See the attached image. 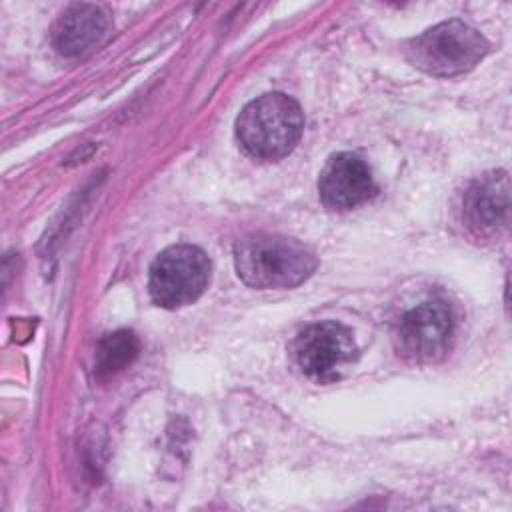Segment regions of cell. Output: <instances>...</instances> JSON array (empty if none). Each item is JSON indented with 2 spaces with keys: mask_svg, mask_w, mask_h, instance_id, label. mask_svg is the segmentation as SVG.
I'll return each mask as SVG.
<instances>
[{
  "mask_svg": "<svg viewBox=\"0 0 512 512\" xmlns=\"http://www.w3.org/2000/svg\"><path fill=\"white\" fill-rule=\"evenodd\" d=\"M234 264L244 284L260 290L294 288L316 268V256L294 238L250 234L234 248Z\"/></svg>",
  "mask_w": 512,
  "mask_h": 512,
  "instance_id": "obj_1",
  "label": "cell"
},
{
  "mask_svg": "<svg viewBox=\"0 0 512 512\" xmlns=\"http://www.w3.org/2000/svg\"><path fill=\"white\" fill-rule=\"evenodd\" d=\"M302 128L304 116L298 102L282 92H270L248 102L236 120L242 148L260 160H278L290 154Z\"/></svg>",
  "mask_w": 512,
  "mask_h": 512,
  "instance_id": "obj_2",
  "label": "cell"
},
{
  "mask_svg": "<svg viewBox=\"0 0 512 512\" xmlns=\"http://www.w3.org/2000/svg\"><path fill=\"white\" fill-rule=\"evenodd\" d=\"M488 48V40L476 28L462 20H446L410 38L404 56L430 76H456L472 70Z\"/></svg>",
  "mask_w": 512,
  "mask_h": 512,
  "instance_id": "obj_3",
  "label": "cell"
},
{
  "mask_svg": "<svg viewBox=\"0 0 512 512\" xmlns=\"http://www.w3.org/2000/svg\"><path fill=\"white\" fill-rule=\"evenodd\" d=\"M210 280V260L198 246L176 244L156 256L148 290L154 304L180 308L202 296Z\"/></svg>",
  "mask_w": 512,
  "mask_h": 512,
  "instance_id": "obj_4",
  "label": "cell"
},
{
  "mask_svg": "<svg viewBox=\"0 0 512 512\" xmlns=\"http://www.w3.org/2000/svg\"><path fill=\"white\" fill-rule=\"evenodd\" d=\"M292 356L304 376L314 382H334L356 360L352 332L326 320L306 326L292 342Z\"/></svg>",
  "mask_w": 512,
  "mask_h": 512,
  "instance_id": "obj_5",
  "label": "cell"
},
{
  "mask_svg": "<svg viewBox=\"0 0 512 512\" xmlns=\"http://www.w3.org/2000/svg\"><path fill=\"white\" fill-rule=\"evenodd\" d=\"M454 312L446 300L432 298L408 310L396 330L398 352L412 362H436L452 344Z\"/></svg>",
  "mask_w": 512,
  "mask_h": 512,
  "instance_id": "obj_6",
  "label": "cell"
},
{
  "mask_svg": "<svg viewBox=\"0 0 512 512\" xmlns=\"http://www.w3.org/2000/svg\"><path fill=\"white\" fill-rule=\"evenodd\" d=\"M318 192L332 210H352L372 200L378 192L366 162L352 152H338L328 158L320 172Z\"/></svg>",
  "mask_w": 512,
  "mask_h": 512,
  "instance_id": "obj_7",
  "label": "cell"
},
{
  "mask_svg": "<svg viewBox=\"0 0 512 512\" xmlns=\"http://www.w3.org/2000/svg\"><path fill=\"white\" fill-rule=\"evenodd\" d=\"M110 18L98 4H70L54 24L52 42L64 56H78L102 42Z\"/></svg>",
  "mask_w": 512,
  "mask_h": 512,
  "instance_id": "obj_8",
  "label": "cell"
},
{
  "mask_svg": "<svg viewBox=\"0 0 512 512\" xmlns=\"http://www.w3.org/2000/svg\"><path fill=\"white\" fill-rule=\"evenodd\" d=\"M464 216L478 236H494L508 222V176L492 172L480 178L466 194Z\"/></svg>",
  "mask_w": 512,
  "mask_h": 512,
  "instance_id": "obj_9",
  "label": "cell"
},
{
  "mask_svg": "<svg viewBox=\"0 0 512 512\" xmlns=\"http://www.w3.org/2000/svg\"><path fill=\"white\" fill-rule=\"evenodd\" d=\"M140 350L138 336L132 330H116L106 334L96 348V372L98 376H114L130 366Z\"/></svg>",
  "mask_w": 512,
  "mask_h": 512,
  "instance_id": "obj_10",
  "label": "cell"
}]
</instances>
